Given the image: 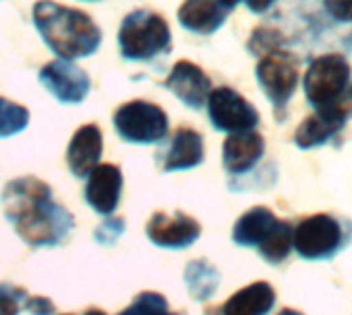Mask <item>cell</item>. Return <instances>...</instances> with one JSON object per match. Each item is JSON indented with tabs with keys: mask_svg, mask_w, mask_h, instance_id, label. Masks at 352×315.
Segmentation results:
<instances>
[{
	"mask_svg": "<svg viewBox=\"0 0 352 315\" xmlns=\"http://www.w3.org/2000/svg\"><path fill=\"white\" fill-rule=\"evenodd\" d=\"M6 219L31 248H54L74 229V217L52 200V188L33 177H16L2 192Z\"/></svg>",
	"mask_w": 352,
	"mask_h": 315,
	"instance_id": "cell-1",
	"label": "cell"
},
{
	"mask_svg": "<svg viewBox=\"0 0 352 315\" xmlns=\"http://www.w3.org/2000/svg\"><path fill=\"white\" fill-rule=\"evenodd\" d=\"M33 23L52 52L60 60H76L95 54L101 45V29L95 21L52 0H39L33 6Z\"/></svg>",
	"mask_w": 352,
	"mask_h": 315,
	"instance_id": "cell-2",
	"label": "cell"
},
{
	"mask_svg": "<svg viewBox=\"0 0 352 315\" xmlns=\"http://www.w3.org/2000/svg\"><path fill=\"white\" fill-rule=\"evenodd\" d=\"M233 239L243 248H258L268 262H283L293 246L291 227L278 221L268 208L258 206L248 210L233 229Z\"/></svg>",
	"mask_w": 352,
	"mask_h": 315,
	"instance_id": "cell-3",
	"label": "cell"
},
{
	"mask_svg": "<svg viewBox=\"0 0 352 315\" xmlns=\"http://www.w3.org/2000/svg\"><path fill=\"white\" fill-rule=\"evenodd\" d=\"M118 43L126 60H153L171 50V31L167 21L157 12L134 10L122 21Z\"/></svg>",
	"mask_w": 352,
	"mask_h": 315,
	"instance_id": "cell-4",
	"label": "cell"
},
{
	"mask_svg": "<svg viewBox=\"0 0 352 315\" xmlns=\"http://www.w3.org/2000/svg\"><path fill=\"white\" fill-rule=\"evenodd\" d=\"M351 85V64L340 54H326L316 58L303 78L305 95L316 111L338 101Z\"/></svg>",
	"mask_w": 352,
	"mask_h": 315,
	"instance_id": "cell-5",
	"label": "cell"
},
{
	"mask_svg": "<svg viewBox=\"0 0 352 315\" xmlns=\"http://www.w3.org/2000/svg\"><path fill=\"white\" fill-rule=\"evenodd\" d=\"M113 126L118 134L132 144L161 142L169 132L167 113L148 101H128L113 113Z\"/></svg>",
	"mask_w": 352,
	"mask_h": 315,
	"instance_id": "cell-6",
	"label": "cell"
},
{
	"mask_svg": "<svg viewBox=\"0 0 352 315\" xmlns=\"http://www.w3.org/2000/svg\"><path fill=\"white\" fill-rule=\"evenodd\" d=\"M256 74L268 99L272 101V105L278 111H283L285 105L291 101L299 83L297 58L291 52L272 50L262 56V60L256 66Z\"/></svg>",
	"mask_w": 352,
	"mask_h": 315,
	"instance_id": "cell-7",
	"label": "cell"
},
{
	"mask_svg": "<svg viewBox=\"0 0 352 315\" xmlns=\"http://www.w3.org/2000/svg\"><path fill=\"white\" fill-rule=\"evenodd\" d=\"M293 246L305 260H328L342 246L340 223L330 215H314L299 223L293 235Z\"/></svg>",
	"mask_w": 352,
	"mask_h": 315,
	"instance_id": "cell-8",
	"label": "cell"
},
{
	"mask_svg": "<svg viewBox=\"0 0 352 315\" xmlns=\"http://www.w3.org/2000/svg\"><path fill=\"white\" fill-rule=\"evenodd\" d=\"M206 105L212 126L223 132H248L254 130L260 122L256 107L229 87L210 91Z\"/></svg>",
	"mask_w": 352,
	"mask_h": 315,
	"instance_id": "cell-9",
	"label": "cell"
},
{
	"mask_svg": "<svg viewBox=\"0 0 352 315\" xmlns=\"http://www.w3.org/2000/svg\"><path fill=\"white\" fill-rule=\"evenodd\" d=\"M41 85L62 103H80L89 95V74L70 60H54L39 70Z\"/></svg>",
	"mask_w": 352,
	"mask_h": 315,
	"instance_id": "cell-10",
	"label": "cell"
},
{
	"mask_svg": "<svg viewBox=\"0 0 352 315\" xmlns=\"http://www.w3.org/2000/svg\"><path fill=\"white\" fill-rule=\"evenodd\" d=\"M200 233H202L200 223L184 213H173V215L155 213L146 225L148 239L155 246L167 248V250L190 248L200 237Z\"/></svg>",
	"mask_w": 352,
	"mask_h": 315,
	"instance_id": "cell-11",
	"label": "cell"
},
{
	"mask_svg": "<svg viewBox=\"0 0 352 315\" xmlns=\"http://www.w3.org/2000/svg\"><path fill=\"white\" fill-rule=\"evenodd\" d=\"M122 186H124V177H122L120 167L109 165V163L99 165L87 177L85 200L95 213L105 215V217L113 215L120 204Z\"/></svg>",
	"mask_w": 352,
	"mask_h": 315,
	"instance_id": "cell-12",
	"label": "cell"
},
{
	"mask_svg": "<svg viewBox=\"0 0 352 315\" xmlns=\"http://www.w3.org/2000/svg\"><path fill=\"white\" fill-rule=\"evenodd\" d=\"M165 87L182 103H186L192 109L204 107V103L208 101V95H210V78L206 76V72L202 68H198L190 60H179L171 68V72L165 80Z\"/></svg>",
	"mask_w": 352,
	"mask_h": 315,
	"instance_id": "cell-13",
	"label": "cell"
},
{
	"mask_svg": "<svg viewBox=\"0 0 352 315\" xmlns=\"http://www.w3.org/2000/svg\"><path fill=\"white\" fill-rule=\"evenodd\" d=\"M101 155H103V134L99 126L87 124L80 126L70 138L66 161L76 177H89L91 171L101 165L99 163Z\"/></svg>",
	"mask_w": 352,
	"mask_h": 315,
	"instance_id": "cell-14",
	"label": "cell"
},
{
	"mask_svg": "<svg viewBox=\"0 0 352 315\" xmlns=\"http://www.w3.org/2000/svg\"><path fill=\"white\" fill-rule=\"evenodd\" d=\"M264 155V138L256 130L235 132L223 144V163L229 173L250 171Z\"/></svg>",
	"mask_w": 352,
	"mask_h": 315,
	"instance_id": "cell-15",
	"label": "cell"
},
{
	"mask_svg": "<svg viewBox=\"0 0 352 315\" xmlns=\"http://www.w3.org/2000/svg\"><path fill=\"white\" fill-rule=\"evenodd\" d=\"M204 159V140L192 128H179L163 157V171H182L200 165Z\"/></svg>",
	"mask_w": 352,
	"mask_h": 315,
	"instance_id": "cell-16",
	"label": "cell"
},
{
	"mask_svg": "<svg viewBox=\"0 0 352 315\" xmlns=\"http://www.w3.org/2000/svg\"><path fill=\"white\" fill-rule=\"evenodd\" d=\"M229 10H225L217 0H186L179 10H177V19L179 23L194 33H214L217 29L223 27V23L227 21Z\"/></svg>",
	"mask_w": 352,
	"mask_h": 315,
	"instance_id": "cell-17",
	"label": "cell"
},
{
	"mask_svg": "<svg viewBox=\"0 0 352 315\" xmlns=\"http://www.w3.org/2000/svg\"><path fill=\"white\" fill-rule=\"evenodd\" d=\"M276 301L274 289L268 283H254L237 291L223 307L221 315H266Z\"/></svg>",
	"mask_w": 352,
	"mask_h": 315,
	"instance_id": "cell-18",
	"label": "cell"
},
{
	"mask_svg": "<svg viewBox=\"0 0 352 315\" xmlns=\"http://www.w3.org/2000/svg\"><path fill=\"white\" fill-rule=\"evenodd\" d=\"M342 128H344V122L336 120L334 116L316 111L314 116H309L307 120H303L301 126L297 128L295 142L301 149H314V146H320V144L328 142Z\"/></svg>",
	"mask_w": 352,
	"mask_h": 315,
	"instance_id": "cell-19",
	"label": "cell"
},
{
	"mask_svg": "<svg viewBox=\"0 0 352 315\" xmlns=\"http://www.w3.org/2000/svg\"><path fill=\"white\" fill-rule=\"evenodd\" d=\"M219 283H221L219 270L214 266H210L206 260H194L188 264L186 285H188L194 299L206 301L208 297L214 295V291L219 289Z\"/></svg>",
	"mask_w": 352,
	"mask_h": 315,
	"instance_id": "cell-20",
	"label": "cell"
},
{
	"mask_svg": "<svg viewBox=\"0 0 352 315\" xmlns=\"http://www.w3.org/2000/svg\"><path fill=\"white\" fill-rule=\"evenodd\" d=\"M27 124H29L27 107L0 97V138L23 132Z\"/></svg>",
	"mask_w": 352,
	"mask_h": 315,
	"instance_id": "cell-21",
	"label": "cell"
},
{
	"mask_svg": "<svg viewBox=\"0 0 352 315\" xmlns=\"http://www.w3.org/2000/svg\"><path fill=\"white\" fill-rule=\"evenodd\" d=\"M118 315H179L173 314L169 309V303L163 295L159 293H153V291H144L140 293L132 305H128L122 314Z\"/></svg>",
	"mask_w": 352,
	"mask_h": 315,
	"instance_id": "cell-22",
	"label": "cell"
},
{
	"mask_svg": "<svg viewBox=\"0 0 352 315\" xmlns=\"http://www.w3.org/2000/svg\"><path fill=\"white\" fill-rule=\"evenodd\" d=\"M25 301V289L14 285H0V315H19Z\"/></svg>",
	"mask_w": 352,
	"mask_h": 315,
	"instance_id": "cell-23",
	"label": "cell"
},
{
	"mask_svg": "<svg viewBox=\"0 0 352 315\" xmlns=\"http://www.w3.org/2000/svg\"><path fill=\"white\" fill-rule=\"evenodd\" d=\"M126 229V221L122 217H113V219H107L97 231H95V239L99 243H105V246H111L120 239V235L124 233Z\"/></svg>",
	"mask_w": 352,
	"mask_h": 315,
	"instance_id": "cell-24",
	"label": "cell"
},
{
	"mask_svg": "<svg viewBox=\"0 0 352 315\" xmlns=\"http://www.w3.org/2000/svg\"><path fill=\"white\" fill-rule=\"evenodd\" d=\"M326 8L336 21H352V0H326Z\"/></svg>",
	"mask_w": 352,
	"mask_h": 315,
	"instance_id": "cell-25",
	"label": "cell"
},
{
	"mask_svg": "<svg viewBox=\"0 0 352 315\" xmlns=\"http://www.w3.org/2000/svg\"><path fill=\"white\" fill-rule=\"evenodd\" d=\"M25 309L33 315H52L54 314V303L45 297H33L25 301Z\"/></svg>",
	"mask_w": 352,
	"mask_h": 315,
	"instance_id": "cell-26",
	"label": "cell"
},
{
	"mask_svg": "<svg viewBox=\"0 0 352 315\" xmlns=\"http://www.w3.org/2000/svg\"><path fill=\"white\" fill-rule=\"evenodd\" d=\"M245 2H248V6H250V10H252V12L262 14L264 10H268V8L272 6V2H274V0H245Z\"/></svg>",
	"mask_w": 352,
	"mask_h": 315,
	"instance_id": "cell-27",
	"label": "cell"
},
{
	"mask_svg": "<svg viewBox=\"0 0 352 315\" xmlns=\"http://www.w3.org/2000/svg\"><path fill=\"white\" fill-rule=\"evenodd\" d=\"M217 2H219L225 10H231V8H235L241 0H217Z\"/></svg>",
	"mask_w": 352,
	"mask_h": 315,
	"instance_id": "cell-28",
	"label": "cell"
},
{
	"mask_svg": "<svg viewBox=\"0 0 352 315\" xmlns=\"http://www.w3.org/2000/svg\"><path fill=\"white\" fill-rule=\"evenodd\" d=\"M82 315H107V314H105V312H101V309H89V312H85Z\"/></svg>",
	"mask_w": 352,
	"mask_h": 315,
	"instance_id": "cell-29",
	"label": "cell"
},
{
	"mask_svg": "<svg viewBox=\"0 0 352 315\" xmlns=\"http://www.w3.org/2000/svg\"><path fill=\"white\" fill-rule=\"evenodd\" d=\"M278 315H303V314H299V312H295V309H283Z\"/></svg>",
	"mask_w": 352,
	"mask_h": 315,
	"instance_id": "cell-30",
	"label": "cell"
}]
</instances>
